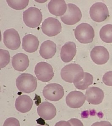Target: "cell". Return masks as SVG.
<instances>
[{
	"label": "cell",
	"instance_id": "83f0119b",
	"mask_svg": "<svg viewBox=\"0 0 112 126\" xmlns=\"http://www.w3.org/2000/svg\"><path fill=\"white\" fill-rule=\"evenodd\" d=\"M91 126H112L110 122L102 121L99 122H96L94 123Z\"/></svg>",
	"mask_w": 112,
	"mask_h": 126
},
{
	"label": "cell",
	"instance_id": "cb8c5ba5",
	"mask_svg": "<svg viewBox=\"0 0 112 126\" xmlns=\"http://www.w3.org/2000/svg\"><path fill=\"white\" fill-rule=\"evenodd\" d=\"M0 69L5 67L10 62V56L9 52L6 50L0 49Z\"/></svg>",
	"mask_w": 112,
	"mask_h": 126
},
{
	"label": "cell",
	"instance_id": "f546056e",
	"mask_svg": "<svg viewBox=\"0 0 112 126\" xmlns=\"http://www.w3.org/2000/svg\"><path fill=\"white\" fill-rule=\"evenodd\" d=\"M41 126V125H39V126Z\"/></svg>",
	"mask_w": 112,
	"mask_h": 126
},
{
	"label": "cell",
	"instance_id": "8fae6325",
	"mask_svg": "<svg viewBox=\"0 0 112 126\" xmlns=\"http://www.w3.org/2000/svg\"><path fill=\"white\" fill-rule=\"evenodd\" d=\"M91 59L98 65L106 63L110 58V54L108 50L104 47L97 46L91 50L90 53Z\"/></svg>",
	"mask_w": 112,
	"mask_h": 126
},
{
	"label": "cell",
	"instance_id": "3957f363",
	"mask_svg": "<svg viewBox=\"0 0 112 126\" xmlns=\"http://www.w3.org/2000/svg\"><path fill=\"white\" fill-rule=\"evenodd\" d=\"M75 38L82 44L91 43L95 36L94 30L90 24L82 23L77 26L75 30Z\"/></svg>",
	"mask_w": 112,
	"mask_h": 126
},
{
	"label": "cell",
	"instance_id": "e0dca14e",
	"mask_svg": "<svg viewBox=\"0 0 112 126\" xmlns=\"http://www.w3.org/2000/svg\"><path fill=\"white\" fill-rule=\"evenodd\" d=\"M12 66L14 69L19 72H23L28 68L30 61L29 57L23 53H17L12 58Z\"/></svg>",
	"mask_w": 112,
	"mask_h": 126
},
{
	"label": "cell",
	"instance_id": "ffe728a7",
	"mask_svg": "<svg viewBox=\"0 0 112 126\" xmlns=\"http://www.w3.org/2000/svg\"><path fill=\"white\" fill-rule=\"evenodd\" d=\"M33 102L32 98L26 95H22L17 98L15 106L16 110L22 113L28 112L32 109Z\"/></svg>",
	"mask_w": 112,
	"mask_h": 126
},
{
	"label": "cell",
	"instance_id": "ac0fdd59",
	"mask_svg": "<svg viewBox=\"0 0 112 126\" xmlns=\"http://www.w3.org/2000/svg\"><path fill=\"white\" fill-rule=\"evenodd\" d=\"M56 51V44L52 41L47 40L41 45L39 54L43 59L48 60L53 57Z\"/></svg>",
	"mask_w": 112,
	"mask_h": 126
},
{
	"label": "cell",
	"instance_id": "4fadbf2b",
	"mask_svg": "<svg viewBox=\"0 0 112 126\" xmlns=\"http://www.w3.org/2000/svg\"><path fill=\"white\" fill-rule=\"evenodd\" d=\"M37 110L39 116L45 120H50L53 119L57 113L55 106L48 102L41 103L38 107Z\"/></svg>",
	"mask_w": 112,
	"mask_h": 126
},
{
	"label": "cell",
	"instance_id": "6da1fadb",
	"mask_svg": "<svg viewBox=\"0 0 112 126\" xmlns=\"http://www.w3.org/2000/svg\"><path fill=\"white\" fill-rule=\"evenodd\" d=\"M61 75L62 79L66 82L78 83L83 78L84 72L80 65L70 63L62 69Z\"/></svg>",
	"mask_w": 112,
	"mask_h": 126
},
{
	"label": "cell",
	"instance_id": "44dd1931",
	"mask_svg": "<svg viewBox=\"0 0 112 126\" xmlns=\"http://www.w3.org/2000/svg\"><path fill=\"white\" fill-rule=\"evenodd\" d=\"M93 77L91 74L84 72L82 80L78 83H74L75 87L79 90H84L88 89L90 85L93 84Z\"/></svg>",
	"mask_w": 112,
	"mask_h": 126
},
{
	"label": "cell",
	"instance_id": "9a60e30c",
	"mask_svg": "<svg viewBox=\"0 0 112 126\" xmlns=\"http://www.w3.org/2000/svg\"><path fill=\"white\" fill-rule=\"evenodd\" d=\"M77 53V47L75 43L68 42L64 44L61 51V58L64 63H69L73 60Z\"/></svg>",
	"mask_w": 112,
	"mask_h": 126
},
{
	"label": "cell",
	"instance_id": "5bb4252c",
	"mask_svg": "<svg viewBox=\"0 0 112 126\" xmlns=\"http://www.w3.org/2000/svg\"><path fill=\"white\" fill-rule=\"evenodd\" d=\"M86 100L92 105H99L102 103L105 94L101 89L97 87H90L85 92Z\"/></svg>",
	"mask_w": 112,
	"mask_h": 126
},
{
	"label": "cell",
	"instance_id": "ba28073f",
	"mask_svg": "<svg viewBox=\"0 0 112 126\" xmlns=\"http://www.w3.org/2000/svg\"><path fill=\"white\" fill-rule=\"evenodd\" d=\"M42 31L45 34L49 37L55 36L61 32V23L56 18L50 17L44 21L41 27Z\"/></svg>",
	"mask_w": 112,
	"mask_h": 126
},
{
	"label": "cell",
	"instance_id": "277c9868",
	"mask_svg": "<svg viewBox=\"0 0 112 126\" xmlns=\"http://www.w3.org/2000/svg\"><path fill=\"white\" fill-rule=\"evenodd\" d=\"M23 20L28 27L32 29L36 28L42 22V12L37 8L31 7L23 12Z\"/></svg>",
	"mask_w": 112,
	"mask_h": 126
},
{
	"label": "cell",
	"instance_id": "7a4b0ae2",
	"mask_svg": "<svg viewBox=\"0 0 112 126\" xmlns=\"http://www.w3.org/2000/svg\"><path fill=\"white\" fill-rule=\"evenodd\" d=\"M16 87L20 92L23 93H32L36 89L37 82L36 78L31 74H21L16 81Z\"/></svg>",
	"mask_w": 112,
	"mask_h": 126
},
{
	"label": "cell",
	"instance_id": "4316f807",
	"mask_svg": "<svg viewBox=\"0 0 112 126\" xmlns=\"http://www.w3.org/2000/svg\"><path fill=\"white\" fill-rule=\"evenodd\" d=\"M70 123L72 126H84L82 122L78 119L73 118L68 121Z\"/></svg>",
	"mask_w": 112,
	"mask_h": 126
},
{
	"label": "cell",
	"instance_id": "7c38bea8",
	"mask_svg": "<svg viewBox=\"0 0 112 126\" xmlns=\"http://www.w3.org/2000/svg\"><path fill=\"white\" fill-rule=\"evenodd\" d=\"M86 97L82 92L74 91L71 92L66 96L67 105L71 108H78L83 105Z\"/></svg>",
	"mask_w": 112,
	"mask_h": 126
},
{
	"label": "cell",
	"instance_id": "30bf717a",
	"mask_svg": "<svg viewBox=\"0 0 112 126\" xmlns=\"http://www.w3.org/2000/svg\"><path fill=\"white\" fill-rule=\"evenodd\" d=\"M3 42L10 50H17L21 44L20 36L17 31L14 29L6 30L3 33Z\"/></svg>",
	"mask_w": 112,
	"mask_h": 126
},
{
	"label": "cell",
	"instance_id": "484cf974",
	"mask_svg": "<svg viewBox=\"0 0 112 126\" xmlns=\"http://www.w3.org/2000/svg\"><path fill=\"white\" fill-rule=\"evenodd\" d=\"M3 126H20V123L17 119L10 117L5 120Z\"/></svg>",
	"mask_w": 112,
	"mask_h": 126
},
{
	"label": "cell",
	"instance_id": "d4e9b609",
	"mask_svg": "<svg viewBox=\"0 0 112 126\" xmlns=\"http://www.w3.org/2000/svg\"><path fill=\"white\" fill-rule=\"evenodd\" d=\"M102 81L107 86H112V71H109L105 74Z\"/></svg>",
	"mask_w": 112,
	"mask_h": 126
},
{
	"label": "cell",
	"instance_id": "2e32d148",
	"mask_svg": "<svg viewBox=\"0 0 112 126\" xmlns=\"http://www.w3.org/2000/svg\"><path fill=\"white\" fill-rule=\"evenodd\" d=\"M49 12L57 17H62L66 12L67 6L64 0H52L48 3Z\"/></svg>",
	"mask_w": 112,
	"mask_h": 126
},
{
	"label": "cell",
	"instance_id": "52a82bcc",
	"mask_svg": "<svg viewBox=\"0 0 112 126\" xmlns=\"http://www.w3.org/2000/svg\"><path fill=\"white\" fill-rule=\"evenodd\" d=\"M34 72L38 79L43 82L50 81L54 77L52 66L45 62L38 63L35 68Z\"/></svg>",
	"mask_w": 112,
	"mask_h": 126
},
{
	"label": "cell",
	"instance_id": "f1b7e54d",
	"mask_svg": "<svg viewBox=\"0 0 112 126\" xmlns=\"http://www.w3.org/2000/svg\"><path fill=\"white\" fill-rule=\"evenodd\" d=\"M55 126H72L68 121H61L55 124Z\"/></svg>",
	"mask_w": 112,
	"mask_h": 126
},
{
	"label": "cell",
	"instance_id": "7402d4cb",
	"mask_svg": "<svg viewBox=\"0 0 112 126\" xmlns=\"http://www.w3.org/2000/svg\"><path fill=\"white\" fill-rule=\"evenodd\" d=\"M99 35L104 42L107 43H112V25L108 24L102 27Z\"/></svg>",
	"mask_w": 112,
	"mask_h": 126
},
{
	"label": "cell",
	"instance_id": "9c48e42d",
	"mask_svg": "<svg viewBox=\"0 0 112 126\" xmlns=\"http://www.w3.org/2000/svg\"><path fill=\"white\" fill-rule=\"evenodd\" d=\"M90 15L92 20L98 23L105 21L109 17V11L105 3L97 2L94 3L90 9Z\"/></svg>",
	"mask_w": 112,
	"mask_h": 126
},
{
	"label": "cell",
	"instance_id": "d6986e66",
	"mask_svg": "<svg viewBox=\"0 0 112 126\" xmlns=\"http://www.w3.org/2000/svg\"><path fill=\"white\" fill-rule=\"evenodd\" d=\"M39 44L38 39L33 35H26L22 38V48L27 53H34L38 50Z\"/></svg>",
	"mask_w": 112,
	"mask_h": 126
},
{
	"label": "cell",
	"instance_id": "8992f818",
	"mask_svg": "<svg viewBox=\"0 0 112 126\" xmlns=\"http://www.w3.org/2000/svg\"><path fill=\"white\" fill-rule=\"evenodd\" d=\"M42 94L44 97L48 100L58 101L64 96V90L60 84L50 83L44 87Z\"/></svg>",
	"mask_w": 112,
	"mask_h": 126
},
{
	"label": "cell",
	"instance_id": "603a6c76",
	"mask_svg": "<svg viewBox=\"0 0 112 126\" xmlns=\"http://www.w3.org/2000/svg\"><path fill=\"white\" fill-rule=\"evenodd\" d=\"M29 0H6V2L11 8L13 9L20 10L25 9L29 4Z\"/></svg>",
	"mask_w": 112,
	"mask_h": 126
},
{
	"label": "cell",
	"instance_id": "5b68a950",
	"mask_svg": "<svg viewBox=\"0 0 112 126\" xmlns=\"http://www.w3.org/2000/svg\"><path fill=\"white\" fill-rule=\"evenodd\" d=\"M66 13L61 17V21L67 25H74L78 23L82 18V14L79 8L73 3L67 4Z\"/></svg>",
	"mask_w": 112,
	"mask_h": 126
}]
</instances>
